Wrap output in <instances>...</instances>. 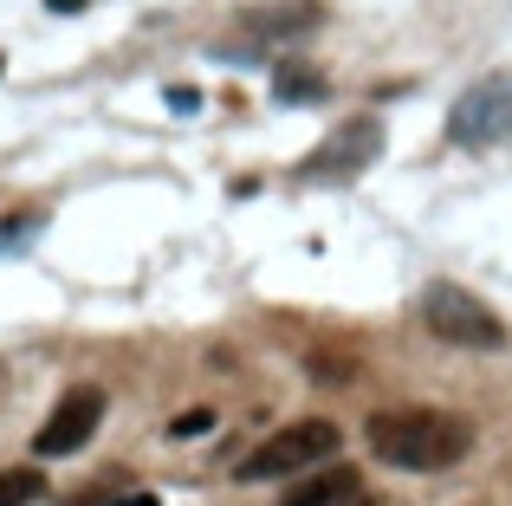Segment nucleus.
I'll return each instance as SVG.
<instances>
[{"instance_id":"7","label":"nucleus","mask_w":512,"mask_h":506,"mask_svg":"<svg viewBox=\"0 0 512 506\" xmlns=\"http://www.w3.org/2000/svg\"><path fill=\"white\" fill-rule=\"evenodd\" d=\"M240 26L260 39H305L312 26H325V7L318 0H253L240 7Z\"/></svg>"},{"instance_id":"14","label":"nucleus","mask_w":512,"mask_h":506,"mask_svg":"<svg viewBox=\"0 0 512 506\" xmlns=\"http://www.w3.org/2000/svg\"><path fill=\"white\" fill-rule=\"evenodd\" d=\"M350 506H376V500H363V494H357V500H350Z\"/></svg>"},{"instance_id":"10","label":"nucleus","mask_w":512,"mask_h":506,"mask_svg":"<svg viewBox=\"0 0 512 506\" xmlns=\"http://www.w3.org/2000/svg\"><path fill=\"white\" fill-rule=\"evenodd\" d=\"M39 494H46V474L39 468H7L0 474V506H33Z\"/></svg>"},{"instance_id":"13","label":"nucleus","mask_w":512,"mask_h":506,"mask_svg":"<svg viewBox=\"0 0 512 506\" xmlns=\"http://www.w3.org/2000/svg\"><path fill=\"white\" fill-rule=\"evenodd\" d=\"M111 506H156V494H130V500H111Z\"/></svg>"},{"instance_id":"9","label":"nucleus","mask_w":512,"mask_h":506,"mask_svg":"<svg viewBox=\"0 0 512 506\" xmlns=\"http://www.w3.org/2000/svg\"><path fill=\"white\" fill-rule=\"evenodd\" d=\"M273 98L279 104H318L325 98V72L305 65V59H279L273 65Z\"/></svg>"},{"instance_id":"12","label":"nucleus","mask_w":512,"mask_h":506,"mask_svg":"<svg viewBox=\"0 0 512 506\" xmlns=\"http://www.w3.org/2000/svg\"><path fill=\"white\" fill-rule=\"evenodd\" d=\"M52 13H85V0H46Z\"/></svg>"},{"instance_id":"4","label":"nucleus","mask_w":512,"mask_h":506,"mask_svg":"<svg viewBox=\"0 0 512 506\" xmlns=\"http://www.w3.org/2000/svg\"><path fill=\"white\" fill-rule=\"evenodd\" d=\"M512 137V72H487L454 98L448 111V143L461 150H487V143Z\"/></svg>"},{"instance_id":"2","label":"nucleus","mask_w":512,"mask_h":506,"mask_svg":"<svg viewBox=\"0 0 512 506\" xmlns=\"http://www.w3.org/2000/svg\"><path fill=\"white\" fill-rule=\"evenodd\" d=\"M338 422H325V416H305V422H286V429H273L260 448H253L247 461H234V481H286V474H312V468H325L331 455H338Z\"/></svg>"},{"instance_id":"11","label":"nucleus","mask_w":512,"mask_h":506,"mask_svg":"<svg viewBox=\"0 0 512 506\" xmlns=\"http://www.w3.org/2000/svg\"><path fill=\"white\" fill-rule=\"evenodd\" d=\"M208 429H214V409H182V416L169 422V435H182V442L188 435H208Z\"/></svg>"},{"instance_id":"6","label":"nucleus","mask_w":512,"mask_h":506,"mask_svg":"<svg viewBox=\"0 0 512 506\" xmlns=\"http://www.w3.org/2000/svg\"><path fill=\"white\" fill-rule=\"evenodd\" d=\"M98 422H104V390L98 383H78V390H65L59 396V409H52V422L33 435V455L39 461H52V455H78V448L98 435Z\"/></svg>"},{"instance_id":"3","label":"nucleus","mask_w":512,"mask_h":506,"mask_svg":"<svg viewBox=\"0 0 512 506\" xmlns=\"http://www.w3.org/2000/svg\"><path fill=\"white\" fill-rule=\"evenodd\" d=\"M422 325L435 331L441 344H461V351H500L506 344L500 312L480 305L467 286H448V279H435V286L422 292Z\"/></svg>"},{"instance_id":"8","label":"nucleus","mask_w":512,"mask_h":506,"mask_svg":"<svg viewBox=\"0 0 512 506\" xmlns=\"http://www.w3.org/2000/svg\"><path fill=\"white\" fill-rule=\"evenodd\" d=\"M357 494H363V474L350 468V461H325V468H312L305 481H292L279 506H350Z\"/></svg>"},{"instance_id":"5","label":"nucleus","mask_w":512,"mask_h":506,"mask_svg":"<svg viewBox=\"0 0 512 506\" xmlns=\"http://www.w3.org/2000/svg\"><path fill=\"white\" fill-rule=\"evenodd\" d=\"M376 150H383V124H376V117H344V124L318 143V156L299 163V182H350L376 163Z\"/></svg>"},{"instance_id":"1","label":"nucleus","mask_w":512,"mask_h":506,"mask_svg":"<svg viewBox=\"0 0 512 506\" xmlns=\"http://www.w3.org/2000/svg\"><path fill=\"white\" fill-rule=\"evenodd\" d=\"M363 442H370L376 461H389L402 474H441L454 461H467L474 429L448 409H376L363 422Z\"/></svg>"}]
</instances>
